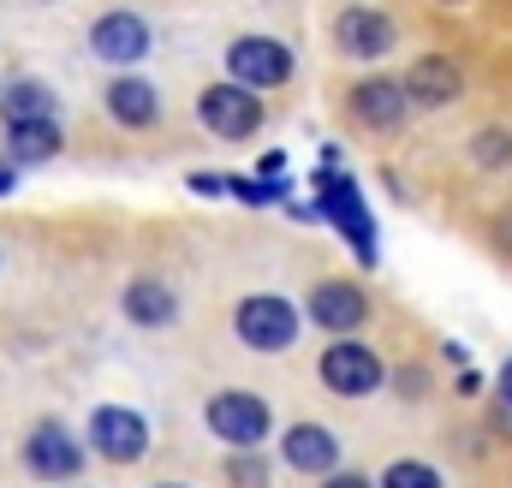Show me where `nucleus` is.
<instances>
[{
	"label": "nucleus",
	"mask_w": 512,
	"mask_h": 488,
	"mask_svg": "<svg viewBox=\"0 0 512 488\" xmlns=\"http://www.w3.org/2000/svg\"><path fill=\"white\" fill-rule=\"evenodd\" d=\"M6 125H24V120H54V90L42 84V78H18L12 90H6Z\"/></svg>",
	"instance_id": "nucleus-18"
},
{
	"label": "nucleus",
	"mask_w": 512,
	"mask_h": 488,
	"mask_svg": "<svg viewBox=\"0 0 512 488\" xmlns=\"http://www.w3.org/2000/svg\"><path fill=\"white\" fill-rule=\"evenodd\" d=\"M24 465H30V477H42V483H72V477L84 471V441H78L72 429H60V423H36V429L24 435Z\"/></svg>",
	"instance_id": "nucleus-8"
},
{
	"label": "nucleus",
	"mask_w": 512,
	"mask_h": 488,
	"mask_svg": "<svg viewBox=\"0 0 512 488\" xmlns=\"http://www.w3.org/2000/svg\"><path fill=\"white\" fill-rule=\"evenodd\" d=\"M304 316L316 322V328H328V334H358L364 328V316H370V298H364V286L358 280H316L310 286V298H304Z\"/></svg>",
	"instance_id": "nucleus-9"
},
{
	"label": "nucleus",
	"mask_w": 512,
	"mask_h": 488,
	"mask_svg": "<svg viewBox=\"0 0 512 488\" xmlns=\"http://www.w3.org/2000/svg\"><path fill=\"white\" fill-rule=\"evenodd\" d=\"M102 102H108V114H114L120 125H131V131L161 120V90H155L149 78H114Z\"/></svg>",
	"instance_id": "nucleus-15"
},
{
	"label": "nucleus",
	"mask_w": 512,
	"mask_h": 488,
	"mask_svg": "<svg viewBox=\"0 0 512 488\" xmlns=\"http://www.w3.org/2000/svg\"><path fill=\"white\" fill-rule=\"evenodd\" d=\"M90 54L108 60V66H137L149 54V24L137 12H102L90 24Z\"/></svg>",
	"instance_id": "nucleus-12"
},
{
	"label": "nucleus",
	"mask_w": 512,
	"mask_h": 488,
	"mask_svg": "<svg viewBox=\"0 0 512 488\" xmlns=\"http://www.w3.org/2000/svg\"><path fill=\"white\" fill-rule=\"evenodd\" d=\"M495 393H501V405H512V358L501 364V375H495Z\"/></svg>",
	"instance_id": "nucleus-25"
},
{
	"label": "nucleus",
	"mask_w": 512,
	"mask_h": 488,
	"mask_svg": "<svg viewBox=\"0 0 512 488\" xmlns=\"http://www.w3.org/2000/svg\"><path fill=\"white\" fill-rule=\"evenodd\" d=\"M322 488H376V483L358 477V471H334V477H322Z\"/></svg>",
	"instance_id": "nucleus-24"
},
{
	"label": "nucleus",
	"mask_w": 512,
	"mask_h": 488,
	"mask_svg": "<svg viewBox=\"0 0 512 488\" xmlns=\"http://www.w3.org/2000/svg\"><path fill=\"white\" fill-rule=\"evenodd\" d=\"M399 84H405L411 108H447V102H459L465 72H459L447 54H423V60H411V72H405Z\"/></svg>",
	"instance_id": "nucleus-13"
},
{
	"label": "nucleus",
	"mask_w": 512,
	"mask_h": 488,
	"mask_svg": "<svg viewBox=\"0 0 512 488\" xmlns=\"http://www.w3.org/2000/svg\"><path fill=\"white\" fill-rule=\"evenodd\" d=\"M233 328L251 352H286L298 340V304L292 298H274V292H251L239 310H233Z\"/></svg>",
	"instance_id": "nucleus-3"
},
{
	"label": "nucleus",
	"mask_w": 512,
	"mask_h": 488,
	"mask_svg": "<svg viewBox=\"0 0 512 488\" xmlns=\"http://www.w3.org/2000/svg\"><path fill=\"white\" fill-rule=\"evenodd\" d=\"M352 114L370 125V131H399L405 114H411V96H405V84H393V78H364V84L352 90Z\"/></svg>",
	"instance_id": "nucleus-14"
},
{
	"label": "nucleus",
	"mask_w": 512,
	"mask_h": 488,
	"mask_svg": "<svg viewBox=\"0 0 512 488\" xmlns=\"http://www.w3.org/2000/svg\"><path fill=\"white\" fill-rule=\"evenodd\" d=\"M227 483L233 488H268V465H262V453H233V459H227Z\"/></svg>",
	"instance_id": "nucleus-22"
},
{
	"label": "nucleus",
	"mask_w": 512,
	"mask_h": 488,
	"mask_svg": "<svg viewBox=\"0 0 512 488\" xmlns=\"http://www.w3.org/2000/svg\"><path fill=\"white\" fill-rule=\"evenodd\" d=\"M382 488H447V483H441V471L423 465V459H393L382 471Z\"/></svg>",
	"instance_id": "nucleus-19"
},
{
	"label": "nucleus",
	"mask_w": 512,
	"mask_h": 488,
	"mask_svg": "<svg viewBox=\"0 0 512 488\" xmlns=\"http://www.w3.org/2000/svg\"><path fill=\"white\" fill-rule=\"evenodd\" d=\"M203 423H209V435H215L227 453H256V447L268 441V429H274L268 405H262L256 393H239V387L215 393V399L203 405Z\"/></svg>",
	"instance_id": "nucleus-1"
},
{
	"label": "nucleus",
	"mask_w": 512,
	"mask_h": 488,
	"mask_svg": "<svg viewBox=\"0 0 512 488\" xmlns=\"http://www.w3.org/2000/svg\"><path fill=\"white\" fill-rule=\"evenodd\" d=\"M471 155H477V167H512V137L507 131H477Z\"/></svg>",
	"instance_id": "nucleus-21"
},
{
	"label": "nucleus",
	"mask_w": 512,
	"mask_h": 488,
	"mask_svg": "<svg viewBox=\"0 0 512 488\" xmlns=\"http://www.w3.org/2000/svg\"><path fill=\"white\" fill-rule=\"evenodd\" d=\"M191 191H197V197H221L227 179H221V173H191Z\"/></svg>",
	"instance_id": "nucleus-23"
},
{
	"label": "nucleus",
	"mask_w": 512,
	"mask_h": 488,
	"mask_svg": "<svg viewBox=\"0 0 512 488\" xmlns=\"http://www.w3.org/2000/svg\"><path fill=\"white\" fill-rule=\"evenodd\" d=\"M322 387L328 393H340V399H370L376 387H382V358L364 346V340H334L328 352H322Z\"/></svg>",
	"instance_id": "nucleus-5"
},
{
	"label": "nucleus",
	"mask_w": 512,
	"mask_h": 488,
	"mask_svg": "<svg viewBox=\"0 0 512 488\" xmlns=\"http://www.w3.org/2000/svg\"><path fill=\"white\" fill-rule=\"evenodd\" d=\"M280 459L298 471V477H334L340 465V435L328 423H292L280 435Z\"/></svg>",
	"instance_id": "nucleus-11"
},
{
	"label": "nucleus",
	"mask_w": 512,
	"mask_h": 488,
	"mask_svg": "<svg viewBox=\"0 0 512 488\" xmlns=\"http://www.w3.org/2000/svg\"><path fill=\"white\" fill-rule=\"evenodd\" d=\"M227 191L239 197V203H251V209H262V203H280L292 185L280 179V173H262V179H227Z\"/></svg>",
	"instance_id": "nucleus-20"
},
{
	"label": "nucleus",
	"mask_w": 512,
	"mask_h": 488,
	"mask_svg": "<svg viewBox=\"0 0 512 488\" xmlns=\"http://www.w3.org/2000/svg\"><path fill=\"white\" fill-rule=\"evenodd\" d=\"M197 120L209 125L215 137H227V143H239V137H256V125H262V102H256V90L245 84H209L203 96H197Z\"/></svg>",
	"instance_id": "nucleus-6"
},
{
	"label": "nucleus",
	"mask_w": 512,
	"mask_h": 488,
	"mask_svg": "<svg viewBox=\"0 0 512 488\" xmlns=\"http://www.w3.org/2000/svg\"><path fill=\"white\" fill-rule=\"evenodd\" d=\"M334 42H340V54H352V60H387L393 42H399V30H393V18L376 12V6H346V12L334 18Z\"/></svg>",
	"instance_id": "nucleus-10"
},
{
	"label": "nucleus",
	"mask_w": 512,
	"mask_h": 488,
	"mask_svg": "<svg viewBox=\"0 0 512 488\" xmlns=\"http://www.w3.org/2000/svg\"><path fill=\"white\" fill-rule=\"evenodd\" d=\"M120 304H126V316L137 328H167V322L179 316V298H173V286H161V280H131Z\"/></svg>",
	"instance_id": "nucleus-16"
},
{
	"label": "nucleus",
	"mask_w": 512,
	"mask_h": 488,
	"mask_svg": "<svg viewBox=\"0 0 512 488\" xmlns=\"http://www.w3.org/2000/svg\"><path fill=\"white\" fill-rule=\"evenodd\" d=\"M90 453H102L108 465H137L149 453V423L131 405H96V417H90Z\"/></svg>",
	"instance_id": "nucleus-7"
},
{
	"label": "nucleus",
	"mask_w": 512,
	"mask_h": 488,
	"mask_svg": "<svg viewBox=\"0 0 512 488\" xmlns=\"http://www.w3.org/2000/svg\"><path fill=\"white\" fill-rule=\"evenodd\" d=\"M12 185H18V161H0V197H12Z\"/></svg>",
	"instance_id": "nucleus-26"
},
{
	"label": "nucleus",
	"mask_w": 512,
	"mask_h": 488,
	"mask_svg": "<svg viewBox=\"0 0 512 488\" xmlns=\"http://www.w3.org/2000/svg\"><path fill=\"white\" fill-rule=\"evenodd\" d=\"M6 143H12V161H18V167H36V161H54V149H60V125L54 120L6 125Z\"/></svg>",
	"instance_id": "nucleus-17"
},
{
	"label": "nucleus",
	"mask_w": 512,
	"mask_h": 488,
	"mask_svg": "<svg viewBox=\"0 0 512 488\" xmlns=\"http://www.w3.org/2000/svg\"><path fill=\"white\" fill-rule=\"evenodd\" d=\"M447 6H459V0H447Z\"/></svg>",
	"instance_id": "nucleus-27"
},
{
	"label": "nucleus",
	"mask_w": 512,
	"mask_h": 488,
	"mask_svg": "<svg viewBox=\"0 0 512 488\" xmlns=\"http://www.w3.org/2000/svg\"><path fill=\"white\" fill-rule=\"evenodd\" d=\"M227 78L233 84H245V90H280L286 78H292V48L286 42H274V36H239L233 48H227Z\"/></svg>",
	"instance_id": "nucleus-4"
},
{
	"label": "nucleus",
	"mask_w": 512,
	"mask_h": 488,
	"mask_svg": "<svg viewBox=\"0 0 512 488\" xmlns=\"http://www.w3.org/2000/svg\"><path fill=\"white\" fill-rule=\"evenodd\" d=\"M316 209L352 239V250H358V262L364 268H376V227H370V209H364V191H358V179H346V173H334V167H322L316 173Z\"/></svg>",
	"instance_id": "nucleus-2"
}]
</instances>
